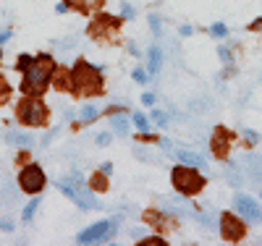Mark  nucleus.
Returning a JSON list of instances; mask_svg holds the SVG:
<instances>
[{"mask_svg": "<svg viewBox=\"0 0 262 246\" xmlns=\"http://www.w3.org/2000/svg\"><path fill=\"white\" fill-rule=\"evenodd\" d=\"M18 69L24 71V81H21V92L27 95H39L48 86L53 76V58L50 55H24L18 60Z\"/></svg>", "mask_w": 262, "mask_h": 246, "instance_id": "nucleus-1", "label": "nucleus"}, {"mask_svg": "<svg viewBox=\"0 0 262 246\" xmlns=\"http://www.w3.org/2000/svg\"><path fill=\"white\" fill-rule=\"evenodd\" d=\"M71 81L79 95H100V86H102L100 69H95V65L84 63V60H79L76 69L71 71Z\"/></svg>", "mask_w": 262, "mask_h": 246, "instance_id": "nucleus-2", "label": "nucleus"}, {"mask_svg": "<svg viewBox=\"0 0 262 246\" xmlns=\"http://www.w3.org/2000/svg\"><path fill=\"white\" fill-rule=\"evenodd\" d=\"M173 186H176L179 194L184 196H191V194H200L202 186H205V175H200L194 170V165H179V168H173Z\"/></svg>", "mask_w": 262, "mask_h": 246, "instance_id": "nucleus-3", "label": "nucleus"}, {"mask_svg": "<svg viewBox=\"0 0 262 246\" xmlns=\"http://www.w3.org/2000/svg\"><path fill=\"white\" fill-rule=\"evenodd\" d=\"M116 231H118V222L116 220H100V222H95V226H90L86 231H81L76 241L79 243H102L107 238H113Z\"/></svg>", "mask_w": 262, "mask_h": 246, "instance_id": "nucleus-4", "label": "nucleus"}, {"mask_svg": "<svg viewBox=\"0 0 262 246\" xmlns=\"http://www.w3.org/2000/svg\"><path fill=\"white\" fill-rule=\"evenodd\" d=\"M18 118L24 121L27 126H42L48 121V107L42 105L39 100H27V102H21V107H18Z\"/></svg>", "mask_w": 262, "mask_h": 246, "instance_id": "nucleus-5", "label": "nucleus"}, {"mask_svg": "<svg viewBox=\"0 0 262 246\" xmlns=\"http://www.w3.org/2000/svg\"><path fill=\"white\" fill-rule=\"evenodd\" d=\"M18 184H21V189H24L27 194H39L42 186H45V173H42L39 165H27L24 170H21V175H18Z\"/></svg>", "mask_w": 262, "mask_h": 246, "instance_id": "nucleus-6", "label": "nucleus"}, {"mask_svg": "<svg viewBox=\"0 0 262 246\" xmlns=\"http://www.w3.org/2000/svg\"><path fill=\"white\" fill-rule=\"evenodd\" d=\"M233 205H236V210H238V215H242L249 226H259L262 222V207L254 202L252 196H244V194H238L236 199H233Z\"/></svg>", "mask_w": 262, "mask_h": 246, "instance_id": "nucleus-7", "label": "nucleus"}, {"mask_svg": "<svg viewBox=\"0 0 262 246\" xmlns=\"http://www.w3.org/2000/svg\"><path fill=\"white\" fill-rule=\"evenodd\" d=\"M221 231H223V236L228 241H238L244 236V220H238L233 215H223L221 217Z\"/></svg>", "mask_w": 262, "mask_h": 246, "instance_id": "nucleus-8", "label": "nucleus"}, {"mask_svg": "<svg viewBox=\"0 0 262 246\" xmlns=\"http://www.w3.org/2000/svg\"><path fill=\"white\" fill-rule=\"evenodd\" d=\"M71 202H76L81 210H97V207H100V202L95 199V194H92L90 189H86V186H81V189H76V191H74Z\"/></svg>", "mask_w": 262, "mask_h": 246, "instance_id": "nucleus-9", "label": "nucleus"}, {"mask_svg": "<svg viewBox=\"0 0 262 246\" xmlns=\"http://www.w3.org/2000/svg\"><path fill=\"white\" fill-rule=\"evenodd\" d=\"M176 158H179L184 165H194V168H202V165H205V158H200L196 152H189V149H179Z\"/></svg>", "mask_w": 262, "mask_h": 246, "instance_id": "nucleus-10", "label": "nucleus"}, {"mask_svg": "<svg viewBox=\"0 0 262 246\" xmlns=\"http://www.w3.org/2000/svg\"><path fill=\"white\" fill-rule=\"evenodd\" d=\"M160 48H149V71L152 74H158L160 71Z\"/></svg>", "mask_w": 262, "mask_h": 246, "instance_id": "nucleus-11", "label": "nucleus"}, {"mask_svg": "<svg viewBox=\"0 0 262 246\" xmlns=\"http://www.w3.org/2000/svg\"><path fill=\"white\" fill-rule=\"evenodd\" d=\"M97 116H100V113H97V107L86 105V107L81 110V113H79V121H81V123H92V121H95Z\"/></svg>", "mask_w": 262, "mask_h": 246, "instance_id": "nucleus-12", "label": "nucleus"}, {"mask_svg": "<svg viewBox=\"0 0 262 246\" xmlns=\"http://www.w3.org/2000/svg\"><path fill=\"white\" fill-rule=\"evenodd\" d=\"M37 207H39V196H34V199H32V202H29V205L24 207V215H21V217H24V220L29 222V220L34 217V212H37Z\"/></svg>", "mask_w": 262, "mask_h": 246, "instance_id": "nucleus-13", "label": "nucleus"}, {"mask_svg": "<svg viewBox=\"0 0 262 246\" xmlns=\"http://www.w3.org/2000/svg\"><path fill=\"white\" fill-rule=\"evenodd\" d=\"M8 142L11 144H21V147H29L32 137H24V133H8Z\"/></svg>", "mask_w": 262, "mask_h": 246, "instance_id": "nucleus-14", "label": "nucleus"}, {"mask_svg": "<svg viewBox=\"0 0 262 246\" xmlns=\"http://www.w3.org/2000/svg\"><path fill=\"white\" fill-rule=\"evenodd\" d=\"M111 123H113V128H116V131L128 133V121H126L123 116H113V118H111Z\"/></svg>", "mask_w": 262, "mask_h": 246, "instance_id": "nucleus-15", "label": "nucleus"}, {"mask_svg": "<svg viewBox=\"0 0 262 246\" xmlns=\"http://www.w3.org/2000/svg\"><path fill=\"white\" fill-rule=\"evenodd\" d=\"M69 3H74L76 8H84V11H92L100 6V0H69Z\"/></svg>", "mask_w": 262, "mask_h": 246, "instance_id": "nucleus-16", "label": "nucleus"}, {"mask_svg": "<svg viewBox=\"0 0 262 246\" xmlns=\"http://www.w3.org/2000/svg\"><path fill=\"white\" fill-rule=\"evenodd\" d=\"M134 126H137L142 133H149V121H147L142 113H134Z\"/></svg>", "mask_w": 262, "mask_h": 246, "instance_id": "nucleus-17", "label": "nucleus"}, {"mask_svg": "<svg viewBox=\"0 0 262 246\" xmlns=\"http://www.w3.org/2000/svg\"><path fill=\"white\" fill-rule=\"evenodd\" d=\"M210 34H212V37H226V34H228V27H226V24H212V27H210Z\"/></svg>", "mask_w": 262, "mask_h": 246, "instance_id": "nucleus-18", "label": "nucleus"}, {"mask_svg": "<svg viewBox=\"0 0 262 246\" xmlns=\"http://www.w3.org/2000/svg\"><path fill=\"white\" fill-rule=\"evenodd\" d=\"M152 121H155L158 126H165L168 123V116L163 113V110H152Z\"/></svg>", "mask_w": 262, "mask_h": 246, "instance_id": "nucleus-19", "label": "nucleus"}, {"mask_svg": "<svg viewBox=\"0 0 262 246\" xmlns=\"http://www.w3.org/2000/svg\"><path fill=\"white\" fill-rule=\"evenodd\" d=\"M217 55H221V60H223V63H231V60H233V55H231V50H228V48H217Z\"/></svg>", "mask_w": 262, "mask_h": 246, "instance_id": "nucleus-20", "label": "nucleus"}, {"mask_svg": "<svg viewBox=\"0 0 262 246\" xmlns=\"http://www.w3.org/2000/svg\"><path fill=\"white\" fill-rule=\"evenodd\" d=\"M100 147H107V144H111V133H97V139H95Z\"/></svg>", "mask_w": 262, "mask_h": 246, "instance_id": "nucleus-21", "label": "nucleus"}, {"mask_svg": "<svg viewBox=\"0 0 262 246\" xmlns=\"http://www.w3.org/2000/svg\"><path fill=\"white\" fill-rule=\"evenodd\" d=\"M149 24H152V32L160 34V18L158 16H149Z\"/></svg>", "mask_w": 262, "mask_h": 246, "instance_id": "nucleus-22", "label": "nucleus"}, {"mask_svg": "<svg viewBox=\"0 0 262 246\" xmlns=\"http://www.w3.org/2000/svg\"><path fill=\"white\" fill-rule=\"evenodd\" d=\"M147 79H149V76H147V74H144L142 69H137V71H134V81H139V84H144Z\"/></svg>", "mask_w": 262, "mask_h": 246, "instance_id": "nucleus-23", "label": "nucleus"}, {"mask_svg": "<svg viewBox=\"0 0 262 246\" xmlns=\"http://www.w3.org/2000/svg\"><path fill=\"white\" fill-rule=\"evenodd\" d=\"M244 137H247V139H249L252 144H257V142H259V137H257V131H244Z\"/></svg>", "mask_w": 262, "mask_h": 246, "instance_id": "nucleus-24", "label": "nucleus"}, {"mask_svg": "<svg viewBox=\"0 0 262 246\" xmlns=\"http://www.w3.org/2000/svg\"><path fill=\"white\" fill-rule=\"evenodd\" d=\"M69 6H71L69 0H63V3H58V6H55V11H58V13H66V11H69Z\"/></svg>", "mask_w": 262, "mask_h": 246, "instance_id": "nucleus-25", "label": "nucleus"}, {"mask_svg": "<svg viewBox=\"0 0 262 246\" xmlns=\"http://www.w3.org/2000/svg\"><path fill=\"white\" fill-rule=\"evenodd\" d=\"M142 102L144 105H152V102H155V95H142Z\"/></svg>", "mask_w": 262, "mask_h": 246, "instance_id": "nucleus-26", "label": "nucleus"}, {"mask_svg": "<svg viewBox=\"0 0 262 246\" xmlns=\"http://www.w3.org/2000/svg\"><path fill=\"white\" fill-rule=\"evenodd\" d=\"M123 16H126V18H131V16H134V11H131V6H123Z\"/></svg>", "mask_w": 262, "mask_h": 246, "instance_id": "nucleus-27", "label": "nucleus"}, {"mask_svg": "<svg viewBox=\"0 0 262 246\" xmlns=\"http://www.w3.org/2000/svg\"><path fill=\"white\" fill-rule=\"evenodd\" d=\"M102 173H105V175H107V173H113V165H111V163H105V165H102Z\"/></svg>", "mask_w": 262, "mask_h": 246, "instance_id": "nucleus-28", "label": "nucleus"}, {"mask_svg": "<svg viewBox=\"0 0 262 246\" xmlns=\"http://www.w3.org/2000/svg\"><path fill=\"white\" fill-rule=\"evenodd\" d=\"M8 37H11V32H3V34H0V42H6Z\"/></svg>", "mask_w": 262, "mask_h": 246, "instance_id": "nucleus-29", "label": "nucleus"}]
</instances>
